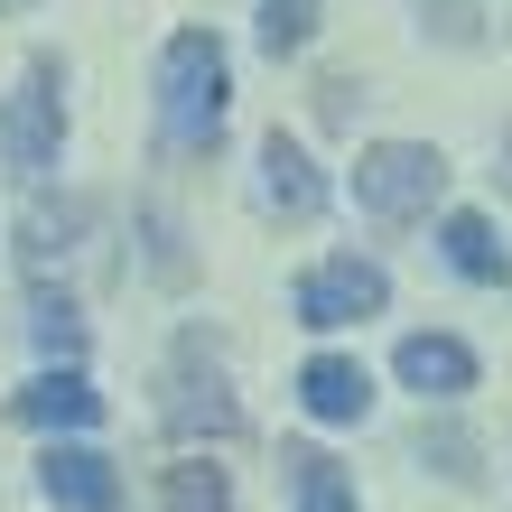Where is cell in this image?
Masks as SVG:
<instances>
[{
	"label": "cell",
	"instance_id": "obj_15",
	"mask_svg": "<svg viewBox=\"0 0 512 512\" xmlns=\"http://www.w3.org/2000/svg\"><path fill=\"white\" fill-rule=\"evenodd\" d=\"M317 38V0H261V47L270 56H298Z\"/></svg>",
	"mask_w": 512,
	"mask_h": 512
},
{
	"label": "cell",
	"instance_id": "obj_11",
	"mask_svg": "<svg viewBox=\"0 0 512 512\" xmlns=\"http://www.w3.org/2000/svg\"><path fill=\"white\" fill-rule=\"evenodd\" d=\"M438 252H447V270H457V280H475V289H503L512 280V243L494 233V215H447L438 224Z\"/></svg>",
	"mask_w": 512,
	"mask_h": 512
},
{
	"label": "cell",
	"instance_id": "obj_17",
	"mask_svg": "<svg viewBox=\"0 0 512 512\" xmlns=\"http://www.w3.org/2000/svg\"><path fill=\"white\" fill-rule=\"evenodd\" d=\"M140 233H149V270H159V280H177V270H187V252H177V215H168V205H149Z\"/></svg>",
	"mask_w": 512,
	"mask_h": 512
},
{
	"label": "cell",
	"instance_id": "obj_10",
	"mask_svg": "<svg viewBox=\"0 0 512 512\" xmlns=\"http://www.w3.org/2000/svg\"><path fill=\"white\" fill-rule=\"evenodd\" d=\"M391 373H401V391H419V401H457V391H475V354L457 336H401Z\"/></svg>",
	"mask_w": 512,
	"mask_h": 512
},
{
	"label": "cell",
	"instance_id": "obj_5",
	"mask_svg": "<svg viewBox=\"0 0 512 512\" xmlns=\"http://www.w3.org/2000/svg\"><path fill=\"white\" fill-rule=\"evenodd\" d=\"M289 308H298V326L336 336V326H364V317L391 308V280H382V261H364V252H326L308 280L289 289Z\"/></svg>",
	"mask_w": 512,
	"mask_h": 512
},
{
	"label": "cell",
	"instance_id": "obj_3",
	"mask_svg": "<svg viewBox=\"0 0 512 512\" xmlns=\"http://www.w3.org/2000/svg\"><path fill=\"white\" fill-rule=\"evenodd\" d=\"M159 419H168V438H177V447H233V438H243V401H233L224 364L205 354V336H187V345H177Z\"/></svg>",
	"mask_w": 512,
	"mask_h": 512
},
{
	"label": "cell",
	"instance_id": "obj_2",
	"mask_svg": "<svg viewBox=\"0 0 512 512\" xmlns=\"http://www.w3.org/2000/svg\"><path fill=\"white\" fill-rule=\"evenodd\" d=\"M447 196V159L429 140H373L354 159V205L373 224H429V205Z\"/></svg>",
	"mask_w": 512,
	"mask_h": 512
},
{
	"label": "cell",
	"instance_id": "obj_12",
	"mask_svg": "<svg viewBox=\"0 0 512 512\" xmlns=\"http://www.w3.org/2000/svg\"><path fill=\"white\" fill-rule=\"evenodd\" d=\"M289 485H298V512H364V494H354V475L326 457V447H289Z\"/></svg>",
	"mask_w": 512,
	"mask_h": 512
},
{
	"label": "cell",
	"instance_id": "obj_14",
	"mask_svg": "<svg viewBox=\"0 0 512 512\" xmlns=\"http://www.w3.org/2000/svg\"><path fill=\"white\" fill-rule=\"evenodd\" d=\"M168 512H233V485H224V466H168Z\"/></svg>",
	"mask_w": 512,
	"mask_h": 512
},
{
	"label": "cell",
	"instance_id": "obj_7",
	"mask_svg": "<svg viewBox=\"0 0 512 512\" xmlns=\"http://www.w3.org/2000/svg\"><path fill=\"white\" fill-rule=\"evenodd\" d=\"M38 494L56 512H122V466H112L103 447H47Z\"/></svg>",
	"mask_w": 512,
	"mask_h": 512
},
{
	"label": "cell",
	"instance_id": "obj_19",
	"mask_svg": "<svg viewBox=\"0 0 512 512\" xmlns=\"http://www.w3.org/2000/svg\"><path fill=\"white\" fill-rule=\"evenodd\" d=\"M419 10H438L429 28H438L447 47H475V38H485V28H475V0H419Z\"/></svg>",
	"mask_w": 512,
	"mask_h": 512
},
{
	"label": "cell",
	"instance_id": "obj_20",
	"mask_svg": "<svg viewBox=\"0 0 512 512\" xmlns=\"http://www.w3.org/2000/svg\"><path fill=\"white\" fill-rule=\"evenodd\" d=\"M10 10H28V0H0V19H10Z\"/></svg>",
	"mask_w": 512,
	"mask_h": 512
},
{
	"label": "cell",
	"instance_id": "obj_18",
	"mask_svg": "<svg viewBox=\"0 0 512 512\" xmlns=\"http://www.w3.org/2000/svg\"><path fill=\"white\" fill-rule=\"evenodd\" d=\"M66 233H75V205H56V215L38 205V215H28V261L47 270V252H66Z\"/></svg>",
	"mask_w": 512,
	"mask_h": 512
},
{
	"label": "cell",
	"instance_id": "obj_16",
	"mask_svg": "<svg viewBox=\"0 0 512 512\" xmlns=\"http://www.w3.org/2000/svg\"><path fill=\"white\" fill-rule=\"evenodd\" d=\"M419 466H438L447 485H475V475H485V466H475V438H466V429H419Z\"/></svg>",
	"mask_w": 512,
	"mask_h": 512
},
{
	"label": "cell",
	"instance_id": "obj_1",
	"mask_svg": "<svg viewBox=\"0 0 512 512\" xmlns=\"http://www.w3.org/2000/svg\"><path fill=\"white\" fill-rule=\"evenodd\" d=\"M224 103H233V66L215 28H177L159 47V140L168 149H215L224 140Z\"/></svg>",
	"mask_w": 512,
	"mask_h": 512
},
{
	"label": "cell",
	"instance_id": "obj_13",
	"mask_svg": "<svg viewBox=\"0 0 512 512\" xmlns=\"http://www.w3.org/2000/svg\"><path fill=\"white\" fill-rule=\"evenodd\" d=\"M28 336H38L47 364H75L84 354V308L75 298H38V308H28Z\"/></svg>",
	"mask_w": 512,
	"mask_h": 512
},
{
	"label": "cell",
	"instance_id": "obj_6",
	"mask_svg": "<svg viewBox=\"0 0 512 512\" xmlns=\"http://www.w3.org/2000/svg\"><path fill=\"white\" fill-rule=\"evenodd\" d=\"M261 205H270L280 224H317V215H326V168H317L289 131L261 140Z\"/></svg>",
	"mask_w": 512,
	"mask_h": 512
},
{
	"label": "cell",
	"instance_id": "obj_8",
	"mask_svg": "<svg viewBox=\"0 0 512 512\" xmlns=\"http://www.w3.org/2000/svg\"><path fill=\"white\" fill-rule=\"evenodd\" d=\"M10 419H19V429H94V419H103V391L84 382V364H47L10 401Z\"/></svg>",
	"mask_w": 512,
	"mask_h": 512
},
{
	"label": "cell",
	"instance_id": "obj_9",
	"mask_svg": "<svg viewBox=\"0 0 512 512\" xmlns=\"http://www.w3.org/2000/svg\"><path fill=\"white\" fill-rule=\"evenodd\" d=\"M298 401H308V419H326V429H354V419L373 410V373L354 364V354H308V364H298Z\"/></svg>",
	"mask_w": 512,
	"mask_h": 512
},
{
	"label": "cell",
	"instance_id": "obj_4",
	"mask_svg": "<svg viewBox=\"0 0 512 512\" xmlns=\"http://www.w3.org/2000/svg\"><path fill=\"white\" fill-rule=\"evenodd\" d=\"M56 149H66V66H56V56H38V66H28V84L0 103V159L38 187V177L56 168Z\"/></svg>",
	"mask_w": 512,
	"mask_h": 512
}]
</instances>
